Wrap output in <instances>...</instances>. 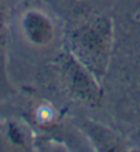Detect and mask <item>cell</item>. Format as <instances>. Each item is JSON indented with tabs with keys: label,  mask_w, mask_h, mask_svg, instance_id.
Wrapping results in <instances>:
<instances>
[{
	"label": "cell",
	"mask_w": 140,
	"mask_h": 152,
	"mask_svg": "<svg viewBox=\"0 0 140 152\" xmlns=\"http://www.w3.org/2000/svg\"><path fill=\"white\" fill-rule=\"evenodd\" d=\"M71 55L95 77L107 71L113 47V23L106 17H95L83 22L70 34Z\"/></svg>",
	"instance_id": "obj_1"
},
{
	"label": "cell",
	"mask_w": 140,
	"mask_h": 152,
	"mask_svg": "<svg viewBox=\"0 0 140 152\" xmlns=\"http://www.w3.org/2000/svg\"><path fill=\"white\" fill-rule=\"evenodd\" d=\"M60 69L70 93L85 104L98 106L102 100V88L98 78L71 53L62 58Z\"/></svg>",
	"instance_id": "obj_2"
},
{
	"label": "cell",
	"mask_w": 140,
	"mask_h": 152,
	"mask_svg": "<svg viewBox=\"0 0 140 152\" xmlns=\"http://www.w3.org/2000/svg\"><path fill=\"white\" fill-rule=\"evenodd\" d=\"M22 30L25 37L35 45H47L54 37V26L44 12L30 10L22 18Z\"/></svg>",
	"instance_id": "obj_3"
},
{
	"label": "cell",
	"mask_w": 140,
	"mask_h": 152,
	"mask_svg": "<svg viewBox=\"0 0 140 152\" xmlns=\"http://www.w3.org/2000/svg\"><path fill=\"white\" fill-rule=\"evenodd\" d=\"M8 137L15 145H25L26 144V134L17 126V125H10L8 127Z\"/></svg>",
	"instance_id": "obj_4"
},
{
	"label": "cell",
	"mask_w": 140,
	"mask_h": 152,
	"mask_svg": "<svg viewBox=\"0 0 140 152\" xmlns=\"http://www.w3.org/2000/svg\"><path fill=\"white\" fill-rule=\"evenodd\" d=\"M4 39H6V21H4V12L0 4V50L4 45Z\"/></svg>",
	"instance_id": "obj_5"
}]
</instances>
